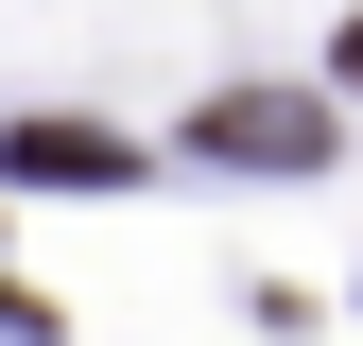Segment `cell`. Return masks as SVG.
<instances>
[{"label": "cell", "instance_id": "6da1fadb", "mask_svg": "<svg viewBox=\"0 0 363 346\" xmlns=\"http://www.w3.org/2000/svg\"><path fill=\"white\" fill-rule=\"evenodd\" d=\"M191 156H225V173H329V104L311 86H225L191 121Z\"/></svg>", "mask_w": 363, "mask_h": 346}, {"label": "cell", "instance_id": "7a4b0ae2", "mask_svg": "<svg viewBox=\"0 0 363 346\" xmlns=\"http://www.w3.org/2000/svg\"><path fill=\"white\" fill-rule=\"evenodd\" d=\"M0 173H18V191H121L139 156H121L104 121H0Z\"/></svg>", "mask_w": 363, "mask_h": 346}, {"label": "cell", "instance_id": "3957f363", "mask_svg": "<svg viewBox=\"0 0 363 346\" xmlns=\"http://www.w3.org/2000/svg\"><path fill=\"white\" fill-rule=\"evenodd\" d=\"M0 329H18V346H35V329H52V312H35V294H18V277H0Z\"/></svg>", "mask_w": 363, "mask_h": 346}, {"label": "cell", "instance_id": "277c9868", "mask_svg": "<svg viewBox=\"0 0 363 346\" xmlns=\"http://www.w3.org/2000/svg\"><path fill=\"white\" fill-rule=\"evenodd\" d=\"M346 86H363V18H346Z\"/></svg>", "mask_w": 363, "mask_h": 346}]
</instances>
